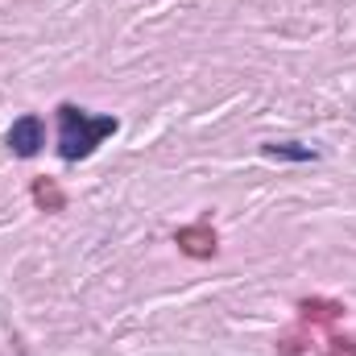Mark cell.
Segmentation results:
<instances>
[{
  "label": "cell",
  "instance_id": "1",
  "mask_svg": "<svg viewBox=\"0 0 356 356\" xmlns=\"http://www.w3.org/2000/svg\"><path fill=\"white\" fill-rule=\"evenodd\" d=\"M116 129H120L116 116H91L83 108H75V104H63L58 108V154H63V162H83L91 149L104 137H112Z\"/></svg>",
  "mask_w": 356,
  "mask_h": 356
},
{
  "label": "cell",
  "instance_id": "2",
  "mask_svg": "<svg viewBox=\"0 0 356 356\" xmlns=\"http://www.w3.org/2000/svg\"><path fill=\"white\" fill-rule=\"evenodd\" d=\"M4 141H8V149H13L17 158H33V154L46 145V124H42V116H33V112H29V116H17Z\"/></svg>",
  "mask_w": 356,
  "mask_h": 356
},
{
  "label": "cell",
  "instance_id": "3",
  "mask_svg": "<svg viewBox=\"0 0 356 356\" xmlns=\"http://www.w3.org/2000/svg\"><path fill=\"white\" fill-rule=\"evenodd\" d=\"M175 241L186 257H216V232H211L207 224H186V228H178Z\"/></svg>",
  "mask_w": 356,
  "mask_h": 356
},
{
  "label": "cell",
  "instance_id": "4",
  "mask_svg": "<svg viewBox=\"0 0 356 356\" xmlns=\"http://www.w3.org/2000/svg\"><path fill=\"white\" fill-rule=\"evenodd\" d=\"M266 158H282V162H315V158H319V149L298 145V141H269Z\"/></svg>",
  "mask_w": 356,
  "mask_h": 356
},
{
  "label": "cell",
  "instance_id": "5",
  "mask_svg": "<svg viewBox=\"0 0 356 356\" xmlns=\"http://www.w3.org/2000/svg\"><path fill=\"white\" fill-rule=\"evenodd\" d=\"M33 199H38L42 207H54V211L63 207V195H58V191H54L50 182H38V186H33Z\"/></svg>",
  "mask_w": 356,
  "mask_h": 356
}]
</instances>
